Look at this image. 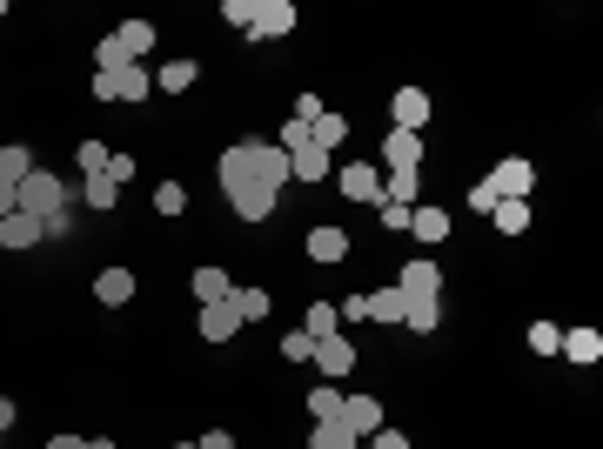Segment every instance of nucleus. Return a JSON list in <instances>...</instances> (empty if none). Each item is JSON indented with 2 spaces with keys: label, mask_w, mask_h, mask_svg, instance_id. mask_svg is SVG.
I'll return each instance as SVG.
<instances>
[{
  "label": "nucleus",
  "mask_w": 603,
  "mask_h": 449,
  "mask_svg": "<svg viewBox=\"0 0 603 449\" xmlns=\"http://www.w3.org/2000/svg\"><path fill=\"white\" fill-rule=\"evenodd\" d=\"M14 202H21V215H34V222H54V215H67V188L54 175H47V168H34V175L21 181V188H14Z\"/></svg>",
  "instance_id": "nucleus-2"
},
{
  "label": "nucleus",
  "mask_w": 603,
  "mask_h": 449,
  "mask_svg": "<svg viewBox=\"0 0 603 449\" xmlns=\"http://www.w3.org/2000/svg\"><path fill=\"white\" fill-rule=\"evenodd\" d=\"M14 208H21L14 202V181H0V215H14Z\"/></svg>",
  "instance_id": "nucleus-46"
},
{
  "label": "nucleus",
  "mask_w": 603,
  "mask_h": 449,
  "mask_svg": "<svg viewBox=\"0 0 603 449\" xmlns=\"http://www.w3.org/2000/svg\"><path fill=\"white\" fill-rule=\"evenodd\" d=\"M255 175H262L268 188H282V181H289V155H282L275 141H255Z\"/></svg>",
  "instance_id": "nucleus-17"
},
{
  "label": "nucleus",
  "mask_w": 603,
  "mask_h": 449,
  "mask_svg": "<svg viewBox=\"0 0 603 449\" xmlns=\"http://www.w3.org/2000/svg\"><path fill=\"white\" fill-rule=\"evenodd\" d=\"M382 161H389V175H396V168H416V161H423V135H389L382 141Z\"/></svg>",
  "instance_id": "nucleus-14"
},
{
  "label": "nucleus",
  "mask_w": 603,
  "mask_h": 449,
  "mask_svg": "<svg viewBox=\"0 0 603 449\" xmlns=\"http://www.w3.org/2000/svg\"><path fill=\"white\" fill-rule=\"evenodd\" d=\"M342 423L356 429V443H362V436H376L382 429V403L376 396H342Z\"/></svg>",
  "instance_id": "nucleus-9"
},
{
  "label": "nucleus",
  "mask_w": 603,
  "mask_h": 449,
  "mask_svg": "<svg viewBox=\"0 0 603 449\" xmlns=\"http://www.w3.org/2000/svg\"><path fill=\"white\" fill-rule=\"evenodd\" d=\"M295 21H302V14H295V0H262V7H255V27H248V34H255V41H282V34H289Z\"/></svg>",
  "instance_id": "nucleus-5"
},
{
  "label": "nucleus",
  "mask_w": 603,
  "mask_h": 449,
  "mask_svg": "<svg viewBox=\"0 0 603 449\" xmlns=\"http://www.w3.org/2000/svg\"><path fill=\"white\" fill-rule=\"evenodd\" d=\"M195 74H201L195 61H168V68L155 74V88H161V94H188V88H195Z\"/></svg>",
  "instance_id": "nucleus-26"
},
{
  "label": "nucleus",
  "mask_w": 603,
  "mask_h": 449,
  "mask_svg": "<svg viewBox=\"0 0 603 449\" xmlns=\"http://www.w3.org/2000/svg\"><path fill=\"white\" fill-rule=\"evenodd\" d=\"M94 68H101V74H128L134 61H128V54H121V41H114V34H108V41L94 47Z\"/></svg>",
  "instance_id": "nucleus-32"
},
{
  "label": "nucleus",
  "mask_w": 603,
  "mask_h": 449,
  "mask_svg": "<svg viewBox=\"0 0 603 449\" xmlns=\"http://www.w3.org/2000/svg\"><path fill=\"white\" fill-rule=\"evenodd\" d=\"M309 449H362V443H356V429H349L342 416H335V423H315Z\"/></svg>",
  "instance_id": "nucleus-24"
},
{
  "label": "nucleus",
  "mask_w": 603,
  "mask_h": 449,
  "mask_svg": "<svg viewBox=\"0 0 603 449\" xmlns=\"http://www.w3.org/2000/svg\"><path fill=\"white\" fill-rule=\"evenodd\" d=\"M329 175H335V155H322L315 141L289 155V181H329Z\"/></svg>",
  "instance_id": "nucleus-10"
},
{
  "label": "nucleus",
  "mask_w": 603,
  "mask_h": 449,
  "mask_svg": "<svg viewBox=\"0 0 603 449\" xmlns=\"http://www.w3.org/2000/svg\"><path fill=\"white\" fill-rule=\"evenodd\" d=\"M215 175H222L228 208H235L242 222H268V215H275V195H282V188H268V181L255 175V141H235V148L215 161Z\"/></svg>",
  "instance_id": "nucleus-1"
},
{
  "label": "nucleus",
  "mask_w": 603,
  "mask_h": 449,
  "mask_svg": "<svg viewBox=\"0 0 603 449\" xmlns=\"http://www.w3.org/2000/svg\"><path fill=\"white\" fill-rule=\"evenodd\" d=\"M329 181L349 195V202H376V208H382V175L369 168V161H349V168H335Z\"/></svg>",
  "instance_id": "nucleus-4"
},
{
  "label": "nucleus",
  "mask_w": 603,
  "mask_h": 449,
  "mask_svg": "<svg viewBox=\"0 0 603 449\" xmlns=\"http://www.w3.org/2000/svg\"><path fill=\"white\" fill-rule=\"evenodd\" d=\"M309 416H315V423H335V416H342V389H335V382L309 389Z\"/></svg>",
  "instance_id": "nucleus-28"
},
{
  "label": "nucleus",
  "mask_w": 603,
  "mask_h": 449,
  "mask_svg": "<svg viewBox=\"0 0 603 449\" xmlns=\"http://www.w3.org/2000/svg\"><path fill=\"white\" fill-rule=\"evenodd\" d=\"M557 342H563L557 322H530V349H536V356H557Z\"/></svg>",
  "instance_id": "nucleus-34"
},
{
  "label": "nucleus",
  "mask_w": 603,
  "mask_h": 449,
  "mask_svg": "<svg viewBox=\"0 0 603 449\" xmlns=\"http://www.w3.org/2000/svg\"><path fill=\"white\" fill-rule=\"evenodd\" d=\"M94 295H101L108 309H121V302L134 295V269H101V275H94Z\"/></svg>",
  "instance_id": "nucleus-16"
},
{
  "label": "nucleus",
  "mask_w": 603,
  "mask_h": 449,
  "mask_svg": "<svg viewBox=\"0 0 603 449\" xmlns=\"http://www.w3.org/2000/svg\"><path fill=\"white\" fill-rule=\"evenodd\" d=\"M469 208H476V215H490V208H496V188H490V181H476V188H469Z\"/></svg>",
  "instance_id": "nucleus-42"
},
{
  "label": "nucleus",
  "mask_w": 603,
  "mask_h": 449,
  "mask_svg": "<svg viewBox=\"0 0 603 449\" xmlns=\"http://www.w3.org/2000/svg\"><path fill=\"white\" fill-rule=\"evenodd\" d=\"M490 188H496V202H530V188H536V161H523V155L496 161Z\"/></svg>",
  "instance_id": "nucleus-3"
},
{
  "label": "nucleus",
  "mask_w": 603,
  "mask_h": 449,
  "mask_svg": "<svg viewBox=\"0 0 603 449\" xmlns=\"http://www.w3.org/2000/svg\"><path fill=\"white\" fill-rule=\"evenodd\" d=\"M114 41H121L128 61H141V54L155 47V21H121V27H114Z\"/></svg>",
  "instance_id": "nucleus-19"
},
{
  "label": "nucleus",
  "mask_w": 603,
  "mask_h": 449,
  "mask_svg": "<svg viewBox=\"0 0 603 449\" xmlns=\"http://www.w3.org/2000/svg\"><path fill=\"white\" fill-rule=\"evenodd\" d=\"M188 289H195V302L208 309V302H228V295H235V282H228L222 269H195V282H188Z\"/></svg>",
  "instance_id": "nucleus-20"
},
{
  "label": "nucleus",
  "mask_w": 603,
  "mask_h": 449,
  "mask_svg": "<svg viewBox=\"0 0 603 449\" xmlns=\"http://www.w3.org/2000/svg\"><path fill=\"white\" fill-rule=\"evenodd\" d=\"M235 329H242L235 302H208V309H201V342H228Z\"/></svg>",
  "instance_id": "nucleus-11"
},
{
  "label": "nucleus",
  "mask_w": 603,
  "mask_h": 449,
  "mask_svg": "<svg viewBox=\"0 0 603 449\" xmlns=\"http://www.w3.org/2000/svg\"><path fill=\"white\" fill-rule=\"evenodd\" d=\"M302 329H309L315 342H322V336H335V329H342V315H335V302H315V309H309V322H302Z\"/></svg>",
  "instance_id": "nucleus-33"
},
{
  "label": "nucleus",
  "mask_w": 603,
  "mask_h": 449,
  "mask_svg": "<svg viewBox=\"0 0 603 449\" xmlns=\"http://www.w3.org/2000/svg\"><path fill=\"white\" fill-rule=\"evenodd\" d=\"M175 449H195V443H175Z\"/></svg>",
  "instance_id": "nucleus-48"
},
{
  "label": "nucleus",
  "mask_w": 603,
  "mask_h": 449,
  "mask_svg": "<svg viewBox=\"0 0 603 449\" xmlns=\"http://www.w3.org/2000/svg\"><path fill=\"white\" fill-rule=\"evenodd\" d=\"M557 356H570V362H597V356H603V336H597V329H563Z\"/></svg>",
  "instance_id": "nucleus-15"
},
{
  "label": "nucleus",
  "mask_w": 603,
  "mask_h": 449,
  "mask_svg": "<svg viewBox=\"0 0 603 449\" xmlns=\"http://www.w3.org/2000/svg\"><path fill=\"white\" fill-rule=\"evenodd\" d=\"M315 362H322V376H329V382H342L349 369H356V342L322 336V342H315Z\"/></svg>",
  "instance_id": "nucleus-8"
},
{
  "label": "nucleus",
  "mask_w": 603,
  "mask_h": 449,
  "mask_svg": "<svg viewBox=\"0 0 603 449\" xmlns=\"http://www.w3.org/2000/svg\"><path fill=\"white\" fill-rule=\"evenodd\" d=\"M490 222L503 228V235H523V228H530V202H496Z\"/></svg>",
  "instance_id": "nucleus-29"
},
{
  "label": "nucleus",
  "mask_w": 603,
  "mask_h": 449,
  "mask_svg": "<svg viewBox=\"0 0 603 449\" xmlns=\"http://www.w3.org/2000/svg\"><path fill=\"white\" fill-rule=\"evenodd\" d=\"M396 289L409 295V302H436V289H443V269H436V262H409V269L396 275Z\"/></svg>",
  "instance_id": "nucleus-7"
},
{
  "label": "nucleus",
  "mask_w": 603,
  "mask_h": 449,
  "mask_svg": "<svg viewBox=\"0 0 603 449\" xmlns=\"http://www.w3.org/2000/svg\"><path fill=\"white\" fill-rule=\"evenodd\" d=\"M47 449H94L88 436H47Z\"/></svg>",
  "instance_id": "nucleus-45"
},
{
  "label": "nucleus",
  "mask_w": 603,
  "mask_h": 449,
  "mask_svg": "<svg viewBox=\"0 0 603 449\" xmlns=\"http://www.w3.org/2000/svg\"><path fill=\"white\" fill-rule=\"evenodd\" d=\"M309 255L315 262H349V235L342 228H309Z\"/></svg>",
  "instance_id": "nucleus-18"
},
{
  "label": "nucleus",
  "mask_w": 603,
  "mask_h": 449,
  "mask_svg": "<svg viewBox=\"0 0 603 449\" xmlns=\"http://www.w3.org/2000/svg\"><path fill=\"white\" fill-rule=\"evenodd\" d=\"M228 302H235V315H242V322H262V315L275 309V295H268V289H235Z\"/></svg>",
  "instance_id": "nucleus-27"
},
{
  "label": "nucleus",
  "mask_w": 603,
  "mask_h": 449,
  "mask_svg": "<svg viewBox=\"0 0 603 449\" xmlns=\"http://www.w3.org/2000/svg\"><path fill=\"white\" fill-rule=\"evenodd\" d=\"M155 208H161V215H181V208H188V188H181V181H161V188H155Z\"/></svg>",
  "instance_id": "nucleus-35"
},
{
  "label": "nucleus",
  "mask_w": 603,
  "mask_h": 449,
  "mask_svg": "<svg viewBox=\"0 0 603 449\" xmlns=\"http://www.w3.org/2000/svg\"><path fill=\"white\" fill-rule=\"evenodd\" d=\"M81 195H88V208H101V215H108V208L121 202V188H114L108 175H88V181H81Z\"/></svg>",
  "instance_id": "nucleus-30"
},
{
  "label": "nucleus",
  "mask_w": 603,
  "mask_h": 449,
  "mask_svg": "<svg viewBox=\"0 0 603 449\" xmlns=\"http://www.w3.org/2000/svg\"><path fill=\"white\" fill-rule=\"evenodd\" d=\"M382 228H409V208H402V202H382Z\"/></svg>",
  "instance_id": "nucleus-43"
},
{
  "label": "nucleus",
  "mask_w": 603,
  "mask_h": 449,
  "mask_svg": "<svg viewBox=\"0 0 603 449\" xmlns=\"http://www.w3.org/2000/svg\"><path fill=\"white\" fill-rule=\"evenodd\" d=\"M416 336H436V322H443V302H409V315H402Z\"/></svg>",
  "instance_id": "nucleus-31"
},
{
  "label": "nucleus",
  "mask_w": 603,
  "mask_h": 449,
  "mask_svg": "<svg viewBox=\"0 0 603 449\" xmlns=\"http://www.w3.org/2000/svg\"><path fill=\"white\" fill-rule=\"evenodd\" d=\"M416 195H423V175H416V168H396V175L382 181V202H402V208H416Z\"/></svg>",
  "instance_id": "nucleus-21"
},
{
  "label": "nucleus",
  "mask_w": 603,
  "mask_h": 449,
  "mask_svg": "<svg viewBox=\"0 0 603 449\" xmlns=\"http://www.w3.org/2000/svg\"><path fill=\"white\" fill-rule=\"evenodd\" d=\"M108 168V148L101 141H81V175H101Z\"/></svg>",
  "instance_id": "nucleus-39"
},
{
  "label": "nucleus",
  "mask_w": 603,
  "mask_h": 449,
  "mask_svg": "<svg viewBox=\"0 0 603 449\" xmlns=\"http://www.w3.org/2000/svg\"><path fill=\"white\" fill-rule=\"evenodd\" d=\"M101 175H108L114 188H121V181H134V155H108V168H101Z\"/></svg>",
  "instance_id": "nucleus-40"
},
{
  "label": "nucleus",
  "mask_w": 603,
  "mask_h": 449,
  "mask_svg": "<svg viewBox=\"0 0 603 449\" xmlns=\"http://www.w3.org/2000/svg\"><path fill=\"white\" fill-rule=\"evenodd\" d=\"M362 449H409V436H402V429H389V423H382L376 436H362Z\"/></svg>",
  "instance_id": "nucleus-38"
},
{
  "label": "nucleus",
  "mask_w": 603,
  "mask_h": 449,
  "mask_svg": "<svg viewBox=\"0 0 603 449\" xmlns=\"http://www.w3.org/2000/svg\"><path fill=\"white\" fill-rule=\"evenodd\" d=\"M342 322H369V295H349V302H335Z\"/></svg>",
  "instance_id": "nucleus-41"
},
{
  "label": "nucleus",
  "mask_w": 603,
  "mask_h": 449,
  "mask_svg": "<svg viewBox=\"0 0 603 449\" xmlns=\"http://www.w3.org/2000/svg\"><path fill=\"white\" fill-rule=\"evenodd\" d=\"M27 175H34V155H27L21 141H7V148H0V181H14V188H21Z\"/></svg>",
  "instance_id": "nucleus-25"
},
{
  "label": "nucleus",
  "mask_w": 603,
  "mask_h": 449,
  "mask_svg": "<svg viewBox=\"0 0 603 449\" xmlns=\"http://www.w3.org/2000/svg\"><path fill=\"white\" fill-rule=\"evenodd\" d=\"M389 114H396V128H402V135H423V128H429V94H423V88H396Z\"/></svg>",
  "instance_id": "nucleus-6"
},
{
  "label": "nucleus",
  "mask_w": 603,
  "mask_h": 449,
  "mask_svg": "<svg viewBox=\"0 0 603 449\" xmlns=\"http://www.w3.org/2000/svg\"><path fill=\"white\" fill-rule=\"evenodd\" d=\"M409 235H416L423 248H436L449 235V208H409Z\"/></svg>",
  "instance_id": "nucleus-13"
},
{
  "label": "nucleus",
  "mask_w": 603,
  "mask_h": 449,
  "mask_svg": "<svg viewBox=\"0 0 603 449\" xmlns=\"http://www.w3.org/2000/svg\"><path fill=\"white\" fill-rule=\"evenodd\" d=\"M402 315H409V295L402 289H376L369 295V322H402Z\"/></svg>",
  "instance_id": "nucleus-23"
},
{
  "label": "nucleus",
  "mask_w": 603,
  "mask_h": 449,
  "mask_svg": "<svg viewBox=\"0 0 603 449\" xmlns=\"http://www.w3.org/2000/svg\"><path fill=\"white\" fill-rule=\"evenodd\" d=\"M148 94H155V74H148V68H128L121 81H114V101H128V108H141Z\"/></svg>",
  "instance_id": "nucleus-22"
},
{
  "label": "nucleus",
  "mask_w": 603,
  "mask_h": 449,
  "mask_svg": "<svg viewBox=\"0 0 603 449\" xmlns=\"http://www.w3.org/2000/svg\"><path fill=\"white\" fill-rule=\"evenodd\" d=\"M41 235H47V228L34 222V215H21V208H14V215H0V248H34Z\"/></svg>",
  "instance_id": "nucleus-12"
},
{
  "label": "nucleus",
  "mask_w": 603,
  "mask_h": 449,
  "mask_svg": "<svg viewBox=\"0 0 603 449\" xmlns=\"http://www.w3.org/2000/svg\"><path fill=\"white\" fill-rule=\"evenodd\" d=\"M255 7H262V0H222V21H235L248 34V27H255Z\"/></svg>",
  "instance_id": "nucleus-37"
},
{
  "label": "nucleus",
  "mask_w": 603,
  "mask_h": 449,
  "mask_svg": "<svg viewBox=\"0 0 603 449\" xmlns=\"http://www.w3.org/2000/svg\"><path fill=\"white\" fill-rule=\"evenodd\" d=\"M14 416H21V409H14V403H7V396H0V436L14 429Z\"/></svg>",
  "instance_id": "nucleus-47"
},
{
  "label": "nucleus",
  "mask_w": 603,
  "mask_h": 449,
  "mask_svg": "<svg viewBox=\"0 0 603 449\" xmlns=\"http://www.w3.org/2000/svg\"><path fill=\"white\" fill-rule=\"evenodd\" d=\"M282 356H289V362H315V336H309V329L282 336Z\"/></svg>",
  "instance_id": "nucleus-36"
},
{
  "label": "nucleus",
  "mask_w": 603,
  "mask_h": 449,
  "mask_svg": "<svg viewBox=\"0 0 603 449\" xmlns=\"http://www.w3.org/2000/svg\"><path fill=\"white\" fill-rule=\"evenodd\" d=\"M195 449H235V436H228V429H208V436H201Z\"/></svg>",
  "instance_id": "nucleus-44"
}]
</instances>
